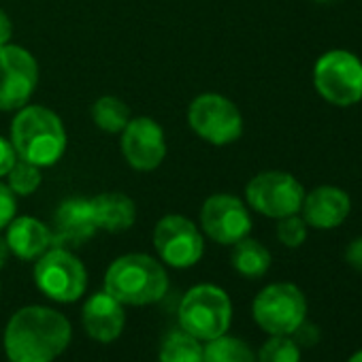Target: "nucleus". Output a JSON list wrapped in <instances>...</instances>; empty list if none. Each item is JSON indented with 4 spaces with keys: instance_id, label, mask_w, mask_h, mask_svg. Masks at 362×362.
<instances>
[{
    "instance_id": "obj_1",
    "label": "nucleus",
    "mask_w": 362,
    "mask_h": 362,
    "mask_svg": "<svg viewBox=\"0 0 362 362\" xmlns=\"http://www.w3.org/2000/svg\"><path fill=\"white\" fill-rule=\"evenodd\" d=\"M73 339L71 322L52 307L30 305L16 311L5 330L11 362H54Z\"/></svg>"
},
{
    "instance_id": "obj_2",
    "label": "nucleus",
    "mask_w": 362,
    "mask_h": 362,
    "mask_svg": "<svg viewBox=\"0 0 362 362\" xmlns=\"http://www.w3.org/2000/svg\"><path fill=\"white\" fill-rule=\"evenodd\" d=\"M9 141L20 160L41 168L56 164L66 151V130L60 115L41 105L18 109Z\"/></svg>"
},
{
    "instance_id": "obj_3",
    "label": "nucleus",
    "mask_w": 362,
    "mask_h": 362,
    "mask_svg": "<svg viewBox=\"0 0 362 362\" xmlns=\"http://www.w3.org/2000/svg\"><path fill=\"white\" fill-rule=\"evenodd\" d=\"M105 290L122 305L145 307L164 298L168 275L156 258L147 254H126L115 258L107 269Z\"/></svg>"
},
{
    "instance_id": "obj_4",
    "label": "nucleus",
    "mask_w": 362,
    "mask_h": 362,
    "mask_svg": "<svg viewBox=\"0 0 362 362\" xmlns=\"http://www.w3.org/2000/svg\"><path fill=\"white\" fill-rule=\"evenodd\" d=\"M177 317L181 330L207 343L228 332L233 320V305L222 288L214 284H199L181 298Z\"/></svg>"
},
{
    "instance_id": "obj_5",
    "label": "nucleus",
    "mask_w": 362,
    "mask_h": 362,
    "mask_svg": "<svg viewBox=\"0 0 362 362\" xmlns=\"http://www.w3.org/2000/svg\"><path fill=\"white\" fill-rule=\"evenodd\" d=\"M315 90L337 107H351L362 100V62L345 49L326 52L313 69Z\"/></svg>"
},
{
    "instance_id": "obj_6",
    "label": "nucleus",
    "mask_w": 362,
    "mask_h": 362,
    "mask_svg": "<svg viewBox=\"0 0 362 362\" xmlns=\"http://www.w3.org/2000/svg\"><path fill=\"white\" fill-rule=\"evenodd\" d=\"M37 288L56 303H75L88 288L83 262L64 247H49L35 267Z\"/></svg>"
},
{
    "instance_id": "obj_7",
    "label": "nucleus",
    "mask_w": 362,
    "mask_h": 362,
    "mask_svg": "<svg viewBox=\"0 0 362 362\" xmlns=\"http://www.w3.org/2000/svg\"><path fill=\"white\" fill-rule=\"evenodd\" d=\"M256 324L269 334H292L307 315L305 294L294 284H271L252 305Z\"/></svg>"
},
{
    "instance_id": "obj_8",
    "label": "nucleus",
    "mask_w": 362,
    "mask_h": 362,
    "mask_svg": "<svg viewBox=\"0 0 362 362\" xmlns=\"http://www.w3.org/2000/svg\"><path fill=\"white\" fill-rule=\"evenodd\" d=\"M190 128L211 145H230L243 134V115L222 94H201L188 109Z\"/></svg>"
},
{
    "instance_id": "obj_9",
    "label": "nucleus",
    "mask_w": 362,
    "mask_h": 362,
    "mask_svg": "<svg viewBox=\"0 0 362 362\" xmlns=\"http://www.w3.org/2000/svg\"><path fill=\"white\" fill-rule=\"evenodd\" d=\"M245 199L252 209L267 218L281 220L286 216H294L300 211L305 190L300 181L284 170H264L256 175L247 188Z\"/></svg>"
},
{
    "instance_id": "obj_10",
    "label": "nucleus",
    "mask_w": 362,
    "mask_h": 362,
    "mask_svg": "<svg viewBox=\"0 0 362 362\" xmlns=\"http://www.w3.org/2000/svg\"><path fill=\"white\" fill-rule=\"evenodd\" d=\"M153 247L173 269L194 267L205 254V239L197 224L184 216H164L153 228Z\"/></svg>"
},
{
    "instance_id": "obj_11",
    "label": "nucleus",
    "mask_w": 362,
    "mask_h": 362,
    "mask_svg": "<svg viewBox=\"0 0 362 362\" xmlns=\"http://www.w3.org/2000/svg\"><path fill=\"white\" fill-rule=\"evenodd\" d=\"M39 83L35 56L20 45H0V111L22 109Z\"/></svg>"
},
{
    "instance_id": "obj_12",
    "label": "nucleus",
    "mask_w": 362,
    "mask_h": 362,
    "mask_svg": "<svg viewBox=\"0 0 362 362\" xmlns=\"http://www.w3.org/2000/svg\"><path fill=\"white\" fill-rule=\"evenodd\" d=\"M203 233L220 245H235L252 230V218L241 199L233 194H214L201 209Z\"/></svg>"
},
{
    "instance_id": "obj_13",
    "label": "nucleus",
    "mask_w": 362,
    "mask_h": 362,
    "mask_svg": "<svg viewBox=\"0 0 362 362\" xmlns=\"http://www.w3.org/2000/svg\"><path fill=\"white\" fill-rule=\"evenodd\" d=\"M122 153L136 170H153L166 156V141L162 126L151 117H130L122 130Z\"/></svg>"
},
{
    "instance_id": "obj_14",
    "label": "nucleus",
    "mask_w": 362,
    "mask_h": 362,
    "mask_svg": "<svg viewBox=\"0 0 362 362\" xmlns=\"http://www.w3.org/2000/svg\"><path fill=\"white\" fill-rule=\"evenodd\" d=\"M81 322L86 332L98 341V343H111L119 339L124 324H126V313L124 305L113 298L107 290L92 294L83 309H81Z\"/></svg>"
},
{
    "instance_id": "obj_15",
    "label": "nucleus",
    "mask_w": 362,
    "mask_h": 362,
    "mask_svg": "<svg viewBox=\"0 0 362 362\" xmlns=\"http://www.w3.org/2000/svg\"><path fill=\"white\" fill-rule=\"evenodd\" d=\"M349 209H351L349 197L334 186H320L311 190L300 205L305 224L320 230L337 228L339 224H343V220L349 216Z\"/></svg>"
},
{
    "instance_id": "obj_16",
    "label": "nucleus",
    "mask_w": 362,
    "mask_h": 362,
    "mask_svg": "<svg viewBox=\"0 0 362 362\" xmlns=\"http://www.w3.org/2000/svg\"><path fill=\"white\" fill-rule=\"evenodd\" d=\"M5 241L13 256L22 260H37L54 245V233L37 218L16 216L7 226Z\"/></svg>"
},
{
    "instance_id": "obj_17",
    "label": "nucleus",
    "mask_w": 362,
    "mask_h": 362,
    "mask_svg": "<svg viewBox=\"0 0 362 362\" xmlns=\"http://www.w3.org/2000/svg\"><path fill=\"white\" fill-rule=\"evenodd\" d=\"M98 226L92 214V203L88 199H69L56 211V233L54 239L60 243L79 245L96 235Z\"/></svg>"
},
{
    "instance_id": "obj_18",
    "label": "nucleus",
    "mask_w": 362,
    "mask_h": 362,
    "mask_svg": "<svg viewBox=\"0 0 362 362\" xmlns=\"http://www.w3.org/2000/svg\"><path fill=\"white\" fill-rule=\"evenodd\" d=\"M90 203H92V214H94L98 230L122 233V230H128L136 220L134 201L122 192H105V194L90 199Z\"/></svg>"
},
{
    "instance_id": "obj_19",
    "label": "nucleus",
    "mask_w": 362,
    "mask_h": 362,
    "mask_svg": "<svg viewBox=\"0 0 362 362\" xmlns=\"http://www.w3.org/2000/svg\"><path fill=\"white\" fill-rule=\"evenodd\" d=\"M230 262H233V267H235V271L239 275L256 279V277H262L269 271L271 254L260 241L245 237V239H241V241H237L233 245Z\"/></svg>"
},
{
    "instance_id": "obj_20",
    "label": "nucleus",
    "mask_w": 362,
    "mask_h": 362,
    "mask_svg": "<svg viewBox=\"0 0 362 362\" xmlns=\"http://www.w3.org/2000/svg\"><path fill=\"white\" fill-rule=\"evenodd\" d=\"M160 362H203V341L186 330H170L160 345Z\"/></svg>"
},
{
    "instance_id": "obj_21",
    "label": "nucleus",
    "mask_w": 362,
    "mask_h": 362,
    "mask_svg": "<svg viewBox=\"0 0 362 362\" xmlns=\"http://www.w3.org/2000/svg\"><path fill=\"white\" fill-rule=\"evenodd\" d=\"M203 362H256V356L245 341L222 334L203 345Z\"/></svg>"
},
{
    "instance_id": "obj_22",
    "label": "nucleus",
    "mask_w": 362,
    "mask_h": 362,
    "mask_svg": "<svg viewBox=\"0 0 362 362\" xmlns=\"http://www.w3.org/2000/svg\"><path fill=\"white\" fill-rule=\"evenodd\" d=\"M92 119L100 130L109 134H117L130 122V109L117 96H100L92 105Z\"/></svg>"
},
{
    "instance_id": "obj_23",
    "label": "nucleus",
    "mask_w": 362,
    "mask_h": 362,
    "mask_svg": "<svg viewBox=\"0 0 362 362\" xmlns=\"http://www.w3.org/2000/svg\"><path fill=\"white\" fill-rule=\"evenodd\" d=\"M43 181L41 175V166L30 164L26 160H20L11 166V170L7 173V186L13 190L16 197H30L39 190Z\"/></svg>"
},
{
    "instance_id": "obj_24",
    "label": "nucleus",
    "mask_w": 362,
    "mask_h": 362,
    "mask_svg": "<svg viewBox=\"0 0 362 362\" xmlns=\"http://www.w3.org/2000/svg\"><path fill=\"white\" fill-rule=\"evenodd\" d=\"M258 362H300V349L288 334H273L258 351Z\"/></svg>"
},
{
    "instance_id": "obj_25",
    "label": "nucleus",
    "mask_w": 362,
    "mask_h": 362,
    "mask_svg": "<svg viewBox=\"0 0 362 362\" xmlns=\"http://www.w3.org/2000/svg\"><path fill=\"white\" fill-rule=\"evenodd\" d=\"M277 239L286 245V247H298L305 243L307 239V224L303 218L294 216H286L279 220L277 224Z\"/></svg>"
},
{
    "instance_id": "obj_26",
    "label": "nucleus",
    "mask_w": 362,
    "mask_h": 362,
    "mask_svg": "<svg viewBox=\"0 0 362 362\" xmlns=\"http://www.w3.org/2000/svg\"><path fill=\"white\" fill-rule=\"evenodd\" d=\"M16 199L18 197L13 194V190L0 181V230L7 228L9 222L16 218V211H18V201Z\"/></svg>"
},
{
    "instance_id": "obj_27",
    "label": "nucleus",
    "mask_w": 362,
    "mask_h": 362,
    "mask_svg": "<svg viewBox=\"0 0 362 362\" xmlns=\"http://www.w3.org/2000/svg\"><path fill=\"white\" fill-rule=\"evenodd\" d=\"M16 162H18V153H16L11 141L0 136V177H7V173L11 170V166Z\"/></svg>"
},
{
    "instance_id": "obj_28",
    "label": "nucleus",
    "mask_w": 362,
    "mask_h": 362,
    "mask_svg": "<svg viewBox=\"0 0 362 362\" xmlns=\"http://www.w3.org/2000/svg\"><path fill=\"white\" fill-rule=\"evenodd\" d=\"M345 260H347L354 269L362 271V237H358L356 241H351V243L347 245V250H345Z\"/></svg>"
},
{
    "instance_id": "obj_29",
    "label": "nucleus",
    "mask_w": 362,
    "mask_h": 362,
    "mask_svg": "<svg viewBox=\"0 0 362 362\" xmlns=\"http://www.w3.org/2000/svg\"><path fill=\"white\" fill-rule=\"evenodd\" d=\"M11 35H13V24L9 16L0 9V45H7L11 41Z\"/></svg>"
},
{
    "instance_id": "obj_30",
    "label": "nucleus",
    "mask_w": 362,
    "mask_h": 362,
    "mask_svg": "<svg viewBox=\"0 0 362 362\" xmlns=\"http://www.w3.org/2000/svg\"><path fill=\"white\" fill-rule=\"evenodd\" d=\"M9 245H7V241L0 237V269H3L5 264H7V260H9Z\"/></svg>"
},
{
    "instance_id": "obj_31",
    "label": "nucleus",
    "mask_w": 362,
    "mask_h": 362,
    "mask_svg": "<svg viewBox=\"0 0 362 362\" xmlns=\"http://www.w3.org/2000/svg\"><path fill=\"white\" fill-rule=\"evenodd\" d=\"M347 362H362V349H360V351H356Z\"/></svg>"
},
{
    "instance_id": "obj_32",
    "label": "nucleus",
    "mask_w": 362,
    "mask_h": 362,
    "mask_svg": "<svg viewBox=\"0 0 362 362\" xmlns=\"http://www.w3.org/2000/svg\"><path fill=\"white\" fill-rule=\"evenodd\" d=\"M317 3H324V0H317Z\"/></svg>"
}]
</instances>
